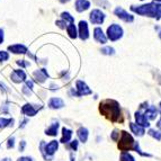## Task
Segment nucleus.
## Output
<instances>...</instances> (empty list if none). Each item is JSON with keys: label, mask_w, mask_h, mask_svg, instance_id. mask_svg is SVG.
<instances>
[{"label": "nucleus", "mask_w": 161, "mask_h": 161, "mask_svg": "<svg viewBox=\"0 0 161 161\" xmlns=\"http://www.w3.org/2000/svg\"><path fill=\"white\" fill-rule=\"evenodd\" d=\"M100 113L110 119L112 122H117L121 119V109L119 105L115 100H105L100 104Z\"/></svg>", "instance_id": "1"}, {"label": "nucleus", "mask_w": 161, "mask_h": 161, "mask_svg": "<svg viewBox=\"0 0 161 161\" xmlns=\"http://www.w3.org/2000/svg\"><path fill=\"white\" fill-rule=\"evenodd\" d=\"M131 10L134 13L142 15V16H149V17H154L157 19L161 18V3H147V5L142 6H132Z\"/></svg>", "instance_id": "2"}, {"label": "nucleus", "mask_w": 161, "mask_h": 161, "mask_svg": "<svg viewBox=\"0 0 161 161\" xmlns=\"http://www.w3.org/2000/svg\"><path fill=\"white\" fill-rule=\"evenodd\" d=\"M134 144H135V141L132 137V135L130 133H127V132L122 131L121 139H119V142H118V149L122 152H126V151L134 149Z\"/></svg>", "instance_id": "3"}, {"label": "nucleus", "mask_w": 161, "mask_h": 161, "mask_svg": "<svg viewBox=\"0 0 161 161\" xmlns=\"http://www.w3.org/2000/svg\"><path fill=\"white\" fill-rule=\"evenodd\" d=\"M107 36L110 41L115 42V41L119 40L123 36V28L117 24L110 25L107 28Z\"/></svg>", "instance_id": "4"}, {"label": "nucleus", "mask_w": 161, "mask_h": 161, "mask_svg": "<svg viewBox=\"0 0 161 161\" xmlns=\"http://www.w3.org/2000/svg\"><path fill=\"white\" fill-rule=\"evenodd\" d=\"M114 14H115L119 19H122V20H124V22H126V23H132L134 20V17L132 16V15H130L127 11H125L123 8H121V7H117V8L114 10Z\"/></svg>", "instance_id": "5"}, {"label": "nucleus", "mask_w": 161, "mask_h": 161, "mask_svg": "<svg viewBox=\"0 0 161 161\" xmlns=\"http://www.w3.org/2000/svg\"><path fill=\"white\" fill-rule=\"evenodd\" d=\"M90 22L92 24H103L105 20V15L104 13L99 10V9H94V10L90 13Z\"/></svg>", "instance_id": "6"}, {"label": "nucleus", "mask_w": 161, "mask_h": 161, "mask_svg": "<svg viewBox=\"0 0 161 161\" xmlns=\"http://www.w3.org/2000/svg\"><path fill=\"white\" fill-rule=\"evenodd\" d=\"M75 86H77V95L78 96H85V95L92 94V90L89 89V87L83 81L78 80L75 83Z\"/></svg>", "instance_id": "7"}, {"label": "nucleus", "mask_w": 161, "mask_h": 161, "mask_svg": "<svg viewBox=\"0 0 161 161\" xmlns=\"http://www.w3.org/2000/svg\"><path fill=\"white\" fill-rule=\"evenodd\" d=\"M79 37L82 41L87 40L89 37V31H88V24L85 20H81L79 23Z\"/></svg>", "instance_id": "8"}, {"label": "nucleus", "mask_w": 161, "mask_h": 161, "mask_svg": "<svg viewBox=\"0 0 161 161\" xmlns=\"http://www.w3.org/2000/svg\"><path fill=\"white\" fill-rule=\"evenodd\" d=\"M11 80L14 82H22L26 80V73L23 70H14L11 72Z\"/></svg>", "instance_id": "9"}, {"label": "nucleus", "mask_w": 161, "mask_h": 161, "mask_svg": "<svg viewBox=\"0 0 161 161\" xmlns=\"http://www.w3.org/2000/svg\"><path fill=\"white\" fill-rule=\"evenodd\" d=\"M41 108H42V106H40V107H34V105L26 104V105L23 106L22 112L27 116H35L36 115V113H37V110L41 109Z\"/></svg>", "instance_id": "10"}, {"label": "nucleus", "mask_w": 161, "mask_h": 161, "mask_svg": "<svg viewBox=\"0 0 161 161\" xmlns=\"http://www.w3.org/2000/svg\"><path fill=\"white\" fill-rule=\"evenodd\" d=\"M135 121H136V124L142 127H149L150 126V123L147 119V117L144 116V114H142L141 112H136L135 113Z\"/></svg>", "instance_id": "11"}, {"label": "nucleus", "mask_w": 161, "mask_h": 161, "mask_svg": "<svg viewBox=\"0 0 161 161\" xmlns=\"http://www.w3.org/2000/svg\"><path fill=\"white\" fill-rule=\"evenodd\" d=\"M94 37L97 42H99V43H102V44H105L106 42H107V37H106V35L104 34V32H103L102 28H99V27L95 28Z\"/></svg>", "instance_id": "12"}, {"label": "nucleus", "mask_w": 161, "mask_h": 161, "mask_svg": "<svg viewBox=\"0 0 161 161\" xmlns=\"http://www.w3.org/2000/svg\"><path fill=\"white\" fill-rule=\"evenodd\" d=\"M58 148H59V142L54 140V141H51L48 144L45 145V151H44V152H45L47 156H52V154L55 153V151L58 150Z\"/></svg>", "instance_id": "13"}, {"label": "nucleus", "mask_w": 161, "mask_h": 161, "mask_svg": "<svg viewBox=\"0 0 161 161\" xmlns=\"http://www.w3.org/2000/svg\"><path fill=\"white\" fill-rule=\"evenodd\" d=\"M34 77H35V79H36V81H38V82H44V81L47 79L48 73L45 69L36 70L34 72Z\"/></svg>", "instance_id": "14"}, {"label": "nucleus", "mask_w": 161, "mask_h": 161, "mask_svg": "<svg viewBox=\"0 0 161 161\" xmlns=\"http://www.w3.org/2000/svg\"><path fill=\"white\" fill-rule=\"evenodd\" d=\"M8 50L10 52L15 54H25L27 52V47L22 44H15V45H10L8 47Z\"/></svg>", "instance_id": "15"}, {"label": "nucleus", "mask_w": 161, "mask_h": 161, "mask_svg": "<svg viewBox=\"0 0 161 161\" xmlns=\"http://www.w3.org/2000/svg\"><path fill=\"white\" fill-rule=\"evenodd\" d=\"M158 109H157L154 106H150V107L147 108V110H145L144 113V116L147 117V119H150V121H152V119H156V117L158 116Z\"/></svg>", "instance_id": "16"}, {"label": "nucleus", "mask_w": 161, "mask_h": 161, "mask_svg": "<svg viewBox=\"0 0 161 161\" xmlns=\"http://www.w3.org/2000/svg\"><path fill=\"white\" fill-rule=\"evenodd\" d=\"M90 7V3L88 0H77L75 1V9L79 13H82V11L87 10V9Z\"/></svg>", "instance_id": "17"}, {"label": "nucleus", "mask_w": 161, "mask_h": 161, "mask_svg": "<svg viewBox=\"0 0 161 161\" xmlns=\"http://www.w3.org/2000/svg\"><path fill=\"white\" fill-rule=\"evenodd\" d=\"M63 106H64V103L61 98H51L48 102V107L52 108V109H59Z\"/></svg>", "instance_id": "18"}, {"label": "nucleus", "mask_w": 161, "mask_h": 161, "mask_svg": "<svg viewBox=\"0 0 161 161\" xmlns=\"http://www.w3.org/2000/svg\"><path fill=\"white\" fill-rule=\"evenodd\" d=\"M130 127H131V131L133 132L135 135H137V136H143V135H144V133H145L144 127L140 126L136 123H131L130 124Z\"/></svg>", "instance_id": "19"}, {"label": "nucleus", "mask_w": 161, "mask_h": 161, "mask_svg": "<svg viewBox=\"0 0 161 161\" xmlns=\"http://www.w3.org/2000/svg\"><path fill=\"white\" fill-rule=\"evenodd\" d=\"M71 136H72V131L67 127H63L62 129V139L61 142L62 143H68L71 140Z\"/></svg>", "instance_id": "20"}, {"label": "nucleus", "mask_w": 161, "mask_h": 161, "mask_svg": "<svg viewBox=\"0 0 161 161\" xmlns=\"http://www.w3.org/2000/svg\"><path fill=\"white\" fill-rule=\"evenodd\" d=\"M77 134H78V137L80 139L81 142H87V140H88V130L86 127H80L77 132Z\"/></svg>", "instance_id": "21"}, {"label": "nucleus", "mask_w": 161, "mask_h": 161, "mask_svg": "<svg viewBox=\"0 0 161 161\" xmlns=\"http://www.w3.org/2000/svg\"><path fill=\"white\" fill-rule=\"evenodd\" d=\"M58 129H59V123L58 122H54L51 126L46 130V134L51 135V136H55L58 134Z\"/></svg>", "instance_id": "22"}, {"label": "nucleus", "mask_w": 161, "mask_h": 161, "mask_svg": "<svg viewBox=\"0 0 161 161\" xmlns=\"http://www.w3.org/2000/svg\"><path fill=\"white\" fill-rule=\"evenodd\" d=\"M67 32L69 34V36L71 38H75L78 36V33H77V28H75V24H70L67 26Z\"/></svg>", "instance_id": "23"}, {"label": "nucleus", "mask_w": 161, "mask_h": 161, "mask_svg": "<svg viewBox=\"0 0 161 161\" xmlns=\"http://www.w3.org/2000/svg\"><path fill=\"white\" fill-rule=\"evenodd\" d=\"M14 124V119L13 118H3V117H0V127H5L7 126H13Z\"/></svg>", "instance_id": "24"}, {"label": "nucleus", "mask_w": 161, "mask_h": 161, "mask_svg": "<svg viewBox=\"0 0 161 161\" xmlns=\"http://www.w3.org/2000/svg\"><path fill=\"white\" fill-rule=\"evenodd\" d=\"M119 160H121V161H135L134 158H133V156H132V154H130L129 152H122Z\"/></svg>", "instance_id": "25"}, {"label": "nucleus", "mask_w": 161, "mask_h": 161, "mask_svg": "<svg viewBox=\"0 0 161 161\" xmlns=\"http://www.w3.org/2000/svg\"><path fill=\"white\" fill-rule=\"evenodd\" d=\"M61 17L63 18V20H65V23L69 22L70 24H73V23H75V18H73L69 13H62Z\"/></svg>", "instance_id": "26"}, {"label": "nucleus", "mask_w": 161, "mask_h": 161, "mask_svg": "<svg viewBox=\"0 0 161 161\" xmlns=\"http://www.w3.org/2000/svg\"><path fill=\"white\" fill-rule=\"evenodd\" d=\"M149 134H150L152 137H154V139H157L158 141L161 140V132L154 131V130H150V131H149Z\"/></svg>", "instance_id": "27"}, {"label": "nucleus", "mask_w": 161, "mask_h": 161, "mask_svg": "<svg viewBox=\"0 0 161 161\" xmlns=\"http://www.w3.org/2000/svg\"><path fill=\"white\" fill-rule=\"evenodd\" d=\"M102 53L103 54H106V55H113V54L115 53V50H114L113 47H109V46H107V47L103 48Z\"/></svg>", "instance_id": "28"}, {"label": "nucleus", "mask_w": 161, "mask_h": 161, "mask_svg": "<svg viewBox=\"0 0 161 161\" xmlns=\"http://www.w3.org/2000/svg\"><path fill=\"white\" fill-rule=\"evenodd\" d=\"M9 59V54L5 51H0V61H7Z\"/></svg>", "instance_id": "29"}, {"label": "nucleus", "mask_w": 161, "mask_h": 161, "mask_svg": "<svg viewBox=\"0 0 161 161\" xmlns=\"http://www.w3.org/2000/svg\"><path fill=\"white\" fill-rule=\"evenodd\" d=\"M57 25L60 27V28H62V30L67 27V23H65L64 20H58V22H57Z\"/></svg>", "instance_id": "30"}, {"label": "nucleus", "mask_w": 161, "mask_h": 161, "mask_svg": "<svg viewBox=\"0 0 161 161\" xmlns=\"http://www.w3.org/2000/svg\"><path fill=\"white\" fill-rule=\"evenodd\" d=\"M15 139H14V137H10V139L8 140V144H7V147H8L9 149L10 148H14V145H15Z\"/></svg>", "instance_id": "31"}, {"label": "nucleus", "mask_w": 161, "mask_h": 161, "mask_svg": "<svg viewBox=\"0 0 161 161\" xmlns=\"http://www.w3.org/2000/svg\"><path fill=\"white\" fill-rule=\"evenodd\" d=\"M70 145H71V148H72L73 150L75 151L77 149H78V141H77V140H73V141L71 142V144H70Z\"/></svg>", "instance_id": "32"}, {"label": "nucleus", "mask_w": 161, "mask_h": 161, "mask_svg": "<svg viewBox=\"0 0 161 161\" xmlns=\"http://www.w3.org/2000/svg\"><path fill=\"white\" fill-rule=\"evenodd\" d=\"M17 64L20 65V67H28V63L25 62L24 60H18V61H17Z\"/></svg>", "instance_id": "33"}, {"label": "nucleus", "mask_w": 161, "mask_h": 161, "mask_svg": "<svg viewBox=\"0 0 161 161\" xmlns=\"http://www.w3.org/2000/svg\"><path fill=\"white\" fill-rule=\"evenodd\" d=\"M23 92H24L26 95H28V96H30V95L32 94V92H31V89H30V88H27L26 86H24V87H23Z\"/></svg>", "instance_id": "34"}, {"label": "nucleus", "mask_w": 161, "mask_h": 161, "mask_svg": "<svg viewBox=\"0 0 161 161\" xmlns=\"http://www.w3.org/2000/svg\"><path fill=\"white\" fill-rule=\"evenodd\" d=\"M117 135H119V133H118V131H114L113 132V134H112V139L114 140V141H116V140H117Z\"/></svg>", "instance_id": "35"}, {"label": "nucleus", "mask_w": 161, "mask_h": 161, "mask_svg": "<svg viewBox=\"0 0 161 161\" xmlns=\"http://www.w3.org/2000/svg\"><path fill=\"white\" fill-rule=\"evenodd\" d=\"M33 85H34V83H33L32 80H27L26 81V87H27V88L30 87V89H32L33 88Z\"/></svg>", "instance_id": "36"}, {"label": "nucleus", "mask_w": 161, "mask_h": 161, "mask_svg": "<svg viewBox=\"0 0 161 161\" xmlns=\"http://www.w3.org/2000/svg\"><path fill=\"white\" fill-rule=\"evenodd\" d=\"M18 161H32V159L28 158V157H23V158H19Z\"/></svg>", "instance_id": "37"}, {"label": "nucleus", "mask_w": 161, "mask_h": 161, "mask_svg": "<svg viewBox=\"0 0 161 161\" xmlns=\"http://www.w3.org/2000/svg\"><path fill=\"white\" fill-rule=\"evenodd\" d=\"M25 145H26V142H25V141H23V142L20 143V144H19V150H20V151H23V150H24Z\"/></svg>", "instance_id": "38"}, {"label": "nucleus", "mask_w": 161, "mask_h": 161, "mask_svg": "<svg viewBox=\"0 0 161 161\" xmlns=\"http://www.w3.org/2000/svg\"><path fill=\"white\" fill-rule=\"evenodd\" d=\"M3 42V31L0 30V44Z\"/></svg>", "instance_id": "39"}, {"label": "nucleus", "mask_w": 161, "mask_h": 161, "mask_svg": "<svg viewBox=\"0 0 161 161\" xmlns=\"http://www.w3.org/2000/svg\"><path fill=\"white\" fill-rule=\"evenodd\" d=\"M1 110L5 112V113H8V106H7V105H3V108L1 107Z\"/></svg>", "instance_id": "40"}, {"label": "nucleus", "mask_w": 161, "mask_h": 161, "mask_svg": "<svg viewBox=\"0 0 161 161\" xmlns=\"http://www.w3.org/2000/svg\"><path fill=\"white\" fill-rule=\"evenodd\" d=\"M26 123H27V121H26V119H25V121H24V122H23V123H22V125H20V127H24L25 125H26Z\"/></svg>", "instance_id": "41"}, {"label": "nucleus", "mask_w": 161, "mask_h": 161, "mask_svg": "<svg viewBox=\"0 0 161 161\" xmlns=\"http://www.w3.org/2000/svg\"><path fill=\"white\" fill-rule=\"evenodd\" d=\"M157 126H158L159 129H161V118H160V121L158 122V124H157Z\"/></svg>", "instance_id": "42"}, {"label": "nucleus", "mask_w": 161, "mask_h": 161, "mask_svg": "<svg viewBox=\"0 0 161 161\" xmlns=\"http://www.w3.org/2000/svg\"><path fill=\"white\" fill-rule=\"evenodd\" d=\"M1 161H11L10 159H8V158H6V159H3V160H1Z\"/></svg>", "instance_id": "43"}, {"label": "nucleus", "mask_w": 161, "mask_h": 161, "mask_svg": "<svg viewBox=\"0 0 161 161\" xmlns=\"http://www.w3.org/2000/svg\"><path fill=\"white\" fill-rule=\"evenodd\" d=\"M71 161H75V158H73V154H71Z\"/></svg>", "instance_id": "44"}, {"label": "nucleus", "mask_w": 161, "mask_h": 161, "mask_svg": "<svg viewBox=\"0 0 161 161\" xmlns=\"http://www.w3.org/2000/svg\"><path fill=\"white\" fill-rule=\"evenodd\" d=\"M156 1H158V3H160V1H161V0H156Z\"/></svg>", "instance_id": "45"}, {"label": "nucleus", "mask_w": 161, "mask_h": 161, "mask_svg": "<svg viewBox=\"0 0 161 161\" xmlns=\"http://www.w3.org/2000/svg\"><path fill=\"white\" fill-rule=\"evenodd\" d=\"M159 37H160V38H161V32H160V35H159Z\"/></svg>", "instance_id": "46"}, {"label": "nucleus", "mask_w": 161, "mask_h": 161, "mask_svg": "<svg viewBox=\"0 0 161 161\" xmlns=\"http://www.w3.org/2000/svg\"><path fill=\"white\" fill-rule=\"evenodd\" d=\"M160 108H161V103H160Z\"/></svg>", "instance_id": "47"}]
</instances>
